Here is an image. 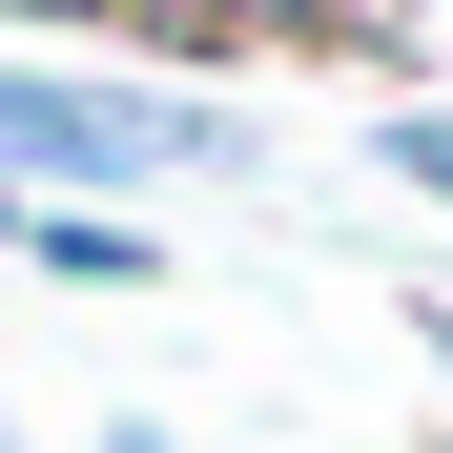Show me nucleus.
Wrapping results in <instances>:
<instances>
[{"mask_svg": "<svg viewBox=\"0 0 453 453\" xmlns=\"http://www.w3.org/2000/svg\"><path fill=\"white\" fill-rule=\"evenodd\" d=\"M226 124L165 83H104V62H0V186L42 206H124V186H206Z\"/></svg>", "mask_w": 453, "mask_h": 453, "instance_id": "nucleus-1", "label": "nucleus"}, {"mask_svg": "<svg viewBox=\"0 0 453 453\" xmlns=\"http://www.w3.org/2000/svg\"><path fill=\"white\" fill-rule=\"evenodd\" d=\"M0 21H144V0H0Z\"/></svg>", "mask_w": 453, "mask_h": 453, "instance_id": "nucleus-4", "label": "nucleus"}, {"mask_svg": "<svg viewBox=\"0 0 453 453\" xmlns=\"http://www.w3.org/2000/svg\"><path fill=\"white\" fill-rule=\"evenodd\" d=\"M21 268H62V288H144V268H165V226H104V206H21Z\"/></svg>", "mask_w": 453, "mask_h": 453, "instance_id": "nucleus-2", "label": "nucleus"}, {"mask_svg": "<svg viewBox=\"0 0 453 453\" xmlns=\"http://www.w3.org/2000/svg\"><path fill=\"white\" fill-rule=\"evenodd\" d=\"M21 206H42V186H0V248H21Z\"/></svg>", "mask_w": 453, "mask_h": 453, "instance_id": "nucleus-5", "label": "nucleus"}, {"mask_svg": "<svg viewBox=\"0 0 453 453\" xmlns=\"http://www.w3.org/2000/svg\"><path fill=\"white\" fill-rule=\"evenodd\" d=\"M371 165H392L412 206H453V104H392V124H371Z\"/></svg>", "mask_w": 453, "mask_h": 453, "instance_id": "nucleus-3", "label": "nucleus"}]
</instances>
